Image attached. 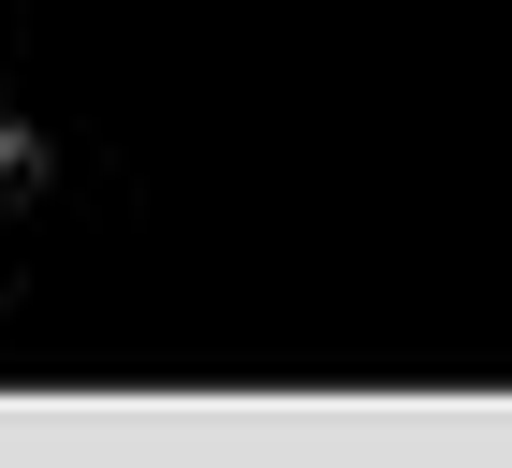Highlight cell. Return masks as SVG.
Listing matches in <instances>:
<instances>
[{
  "mask_svg": "<svg viewBox=\"0 0 512 468\" xmlns=\"http://www.w3.org/2000/svg\"><path fill=\"white\" fill-rule=\"evenodd\" d=\"M44 205H59L44 147H30V132H0V308H15V293H30V264H44Z\"/></svg>",
  "mask_w": 512,
  "mask_h": 468,
  "instance_id": "cell-1",
  "label": "cell"
}]
</instances>
